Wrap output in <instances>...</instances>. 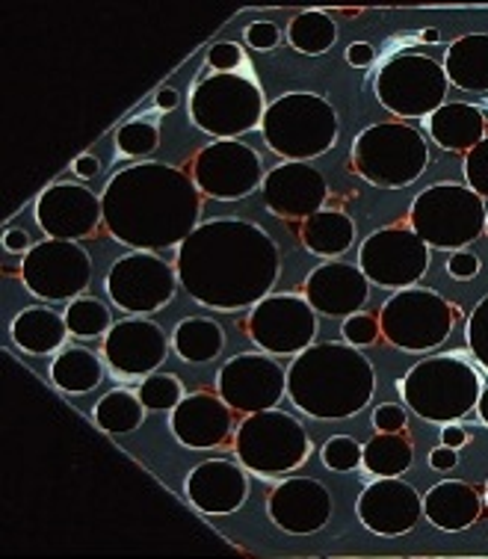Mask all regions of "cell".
Instances as JSON below:
<instances>
[{
	"label": "cell",
	"instance_id": "4fadbf2b",
	"mask_svg": "<svg viewBox=\"0 0 488 559\" xmlns=\"http://www.w3.org/2000/svg\"><path fill=\"white\" fill-rule=\"evenodd\" d=\"M358 266L367 275V282L406 290V287H415V282H420L427 273L429 246L420 240L415 228L391 225L361 243Z\"/></svg>",
	"mask_w": 488,
	"mask_h": 559
},
{
	"label": "cell",
	"instance_id": "e575fe53",
	"mask_svg": "<svg viewBox=\"0 0 488 559\" xmlns=\"http://www.w3.org/2000/svg\"><path fill=\"white\" fill-rule=\"evenodd\" d=\"M337 39V24L329 12L320 10H308L299 12L290 27H287V41L294 45L299 53H325Z\"/></svg>",
	"mask_w": 488,
	"mask_h": 559
},
{
	"label": "cell",
	"instance_id": "f546056e",
	"mask_svg": "<svg viewBox=\"0 0 488 559\" xmlns=\"http://www.w3.org/2000/svg\"><path fill=\"white\" fill-rule=\"evenodd\" d=\"M356 240V223L344 211H317L314 216L302 219V243L314 254L337 258Z\"/></svg>",
	"mask_w": 488,
	"mask_h": 559
},
{
	"label": "cell",
	"instance_id": "d6986e66",
	"mask_svg": "<svg viewBox=\"0 0 488 559\" xmlns=\"http://www.w3.org/2000/svg\"><path fill=\"white\" fill-rule=\"evenodd\" d=\"M36 223L53 240H81L104 223V204L86 187L53 183L36 202Z\"/></svg>",
	"mask_w": 488,
	"mask_h": 559
},
{
	"label": "cell",
	"instance_id": "bcb514c9",
	"mask_svg": "<svg viewBox=\"0 0 488 559\" xmlns=\"http://www.w3.org/2000/svg\"><path fill=\"white\" fill-rule=\"evenodd\" d=\"M448 273L453 275V278H474V275L479 273V258L477 254L465 252V249H456V252L450 254Z\"/></svg>",
	"mask_w": 488,
	"mask_h": 559
},
{
	"label": "cell",
	"instance_id": "7c38bea8",
	"mask_svg": "<svg viewBox=\"0 0 488 559\" xmlns=\"http://www.w3.org/2000/svg\"><path fill=\"white\" fill-rule=\"evenodd\" d=\"M21 278L33 296L45 302H66L90 287L92 258L78 240H41L24 254Z\"/></svg>",
	"mask_w": 488,
	"mask_h": 559
},
{
	"label": "cell",
	"instance_id": "836d02e7",
	"mask_svg": "<svg viewBox=\"0 0 488 559\" xmlns=\"http://www.w3.org/2000/svg\"><path fill=\"white\" fill-rule=\"evenodd\" d=\"M148 408L143 406L140 394H133L128 388H116L110 394H104L95 406V424L107 432H116V436H124V432H133L140 429L143 417Z\"/></svg>",
	"mask_w": 488,
	"mask_h": 559
},
{
	"label": "cell",
	"instance_id": "277c9868",
	"mask_svg": "<svg viewBox=\"0 0 488 559\" xmlns=\"http://www.w3.org/2000/svg\"><path fill=\"white\" fill-rule=\"evenodd\" d=\"M400 394L417 417L432 424H453L477 408L483 377L465 358L429 356L403 377Z\"/></svg>",
	"mask_w": 488,
	"mask_h": 559
},
{
	"label": "cell",
	"instance_id": "9a60e30c",
	"mask_svg": "<svg viewBox=\"0 0 488 559\" xmlns=\"http://www.w3.org/2000/svg\"><path fill=\"white\" fill-rule=\"evenodd\" d=\"M317 311L294 294H270L249 314V337L273 356H299L314 344Z\"/></svg>",
	"mask_w": 488,
	"mask_h": 559
},
{
	"label": "cell",
	"instance_id": "f5cc1de1",
	"mask_svg": "<svg viewBox=\"0 0 488 559\" xmlns=\"http://www.w3.org/2000/svg\"><path fill=\"white\" fill-rule=\"evenodd\" d=\"M157 107H160V110H175V107H178V92L169 90V86L157 92Z\"/></svg>",
	"mask_w": 488,
	"mask_h": 559
},
{
	"label": "cell",
	"instance_id": "f6af8a7d",
	"mask_svg": "<svg viewBox=\"0 0 488 559\" xmlns=\"http://www.w3.org/2000/svg\"><path fill=\"white\" fill-rule=\"evenodd\" d=\"M207 62L214 66L216 72H235L237 66L243 62V53H240V48H237L235 41H219V45H214L211 53H207Z\"/></svg>",
	"mask_w": 488,
	"mask_h": 559
},
{
	"label": "cell",
	"instance_id": "5b68a950",
	"mask_svg": "<svg viewBox=\"0 0 488 559\" xmlns=\"http://www.w3.org/2000/svg\"><path fill=\"white\" fill-rule=\"evenodd\" d=\"M261 133L278 157L308 163L337 143V112L323 95L287 92L266 107Z\"/></svg>",
	"mask_w": 488,
	"mask_h": 559
},
{
	"label": "cell",
	"instance_id": "8992f818",
	"mask_svg": "<svg viewBox=\"0 0 488 559\" xmlns=\"http://www.w3.org/2000/svg\"><path fill=\"white\" fill-rule=\"evenodd\" d=\"M429 166L424 133L406 122H379L358 133L353 145V169L382 190H403Z\"/></svg>",
	"mask_w": 488,
	"mask_h": 559
},
{
	"label": "cell",
	"instance_id": "9c48e42d",
	"mask_svg": "<svg viewBox=\"0 0 488 559\" xmlns=\"http://www.w3.org/2000/svg\"><path fill=\"white\" fill-rule=\"evenodd\" d=\"M235 450L246 471L282 477L311 456V438L294 415L282 408H264L246 415L235 436Z\"/></svg>",
	"mask_w": 488,
	"mask_h": 559
},
{
	"label": "cell",
	"instance_id": "b9f144b4",
	"mask_svg": "<svg viewBox=\"0 0 488 559\" xmlns=\"http://www.w3.org/2000/svg\"><path fill=\"white\" fill-rule=\"evenodd\" d=\"M341 332H344L346 344L370 346V344H377V337L382 335V325H379L373 317L353 314V317H346L344 325H341Z\"/></svg>",
	"mask_w": 488,
	"mask_h": 559
},
{
	"label": "cell",
	"instance_id": "44dd1931",
	"mask_svg": "<svg viewBox=\"0 0 488 559\" xmlns=\"http://www.w3.org/2000/svg\"><path fill=\"white\" fill-rule=\"evenodd\" d=\"M266 207L285 219H308L317 211H323L329 183L323 173L311 163H282L273 173H266L261 187Z\"/></svg>",
	"mask_w": 488,
	"mask_h": 559
},
{
	"label": "cell",
	"instance_id": "ee69618b",
	"mask_svg": "<svg viewBox=\"0 0 488 559\" xmlns=\"http://www.w3.org/2000/svg\"><path fill=\"white\" fill-rule=\"evenodd\" d=\"M406 408L397 406V403H385L373 412V427L379 432H403L406 429Z\"/></svg>",
	"mask_w": 488,
	"mask_h": 559
},
{
	"label": "cell",
	"instance_id": "816d5d0a",
	"mask_svg": "<svg viewBox=\"0 0 488 559\" xmlns=\"http://www.w3.org/2000/svg\"><path fill=\"white\" fill-rule=\"evenodd\" d=\"M74 175H78V178H95V175H98V160H95L92 154H81V157L74 160Z\"/></svg>",
	"mask_w": 488,
	"mask_h": 559
},
{
	"label": "cell",
	"instance_id": "6f0895ef",
	"mask_svg": "<svg viewBox=\"0 0 488 559\" xmlns=\"http://www.w3.org/2000/svg\"><path fill=\"white\" fill-rule=\"evenodd\" d=\"M486 235H488V223H486Z\"/></svg>",
	"mask_w": 488,
	"mask_h": 559
},
{
	"label": "cell",
	"instance_id": "7402d4cb",
	"mask_svg": "<svg viewBox=\"0 0 488 559\" xmlns=\"http://www.w3.org/2000/svg\"><path fill=\"white\" fill-rule=\"evenodd\" d=\"M266 509L275 527L294 536H311L332 519V495L320 479L290 477L270 495Z\"/></svg>",
	"mask_w": 488,
	"mask_h": 559
},
{
	"label": "cell",
	"instance_id": "ab89813d",
	"mask_svg": "<svg viewBox=\"0 0 488 559\" xmlns=\"http://www.w3.org/2000/svg\"><path fill=\"white\" fill-rule=\"evenodd\" d=\"M465 335H468V346L471 353H474V358L488 370V294L483 296L477 302V308L471 311Z\"/></svg>",
	"mask_w": 488,
	"mask_h": 559
},
{
	"label": "cell",
	"instance_id": "d4e9b609",
	"mask_svg": "<svg viewBox=\"0 0 488 559\" xmlns=\"http://www.w3.org/2000/svg\"><path fill=\"white\" fill-rule=\"evenodd\" d=\"M367 296H370V282L361 273V266L341 264V261L317 266L306 282V299L317 314L325 317H344L346 320V317L358 314Z\"/></svg>",
	"mask_w": 488,
	"mask_h": 559
},
{
	"label": "cell",
	"instance_id": "681fc988",
	"mask_svg": "<svg viewBox=\"0 0 488 559\" xmlns=\"http://www.w3.org/2000/svg\"><path fill=\"white\" fill-rule=\"evenodd\" d=\"M3 249L12 254H27L33 249L31 237H27V231H21V228H10V231L3 235Z\"/></svg>",
	"mask_w": 488,
	"mask_h": 559
},
{
	"label": "cell",
	"instance_id": "ba28073f",
	"mask_svg": "<svg viewBox=\"0 0 488 559\" xmlns=\"http://www.w3.org/2000/svg\"><path fill=\"white\" fill-rule=\"evenodd\" d=\"M264 92L261 86L237 72L207 74L193 90L190 116L199 131L216 140H237L264 122Z\"/></svg>",
	"mask_w": 488,
	"mask_h": 559
},
{
	"label": "cell",
	"instance_id": "7bdbcfd3",
	"mask_svg": "<svg viewBox=\"0 0 488 559\" xmlns=\"http://www.w3.org/2000/svg\"><path fill=\"white\" fill-rule=\"evenodd\" d=\"M278 27H275L273 21H254V24H249L246 27V41L252 45L254 51H270V48H275L278 45Z\"/></svg>",
	"mask_w": 488,
	"mask_h": 559
},
{
	"label": "cell",
	"instance_id": "7dc6e473",
	"mask_svg": "<svg viewBox=\"0 0 488 559\" xmlns=\"http://www.w3.org/2000/svg\"><path fill=\"white\" fill-rule=\"evenodd\" d=\"M373 60H377V53H373V45H367V41H353V45L346 48V62L356 66V69H365V66H370Z\"/></svg>",
	"mask_w": 488,
	"mask_h": 559
},
{
	"label": "cell",
	"instance_id": "ffe728a7",
	"mask_svg": "<svg viewBox=\"0 0 488 559\" xmlns=\"http://www.w3.org/2000/svg\"><path fill=\"white\" fill-rule=\"evenodd\" d=\"M358 521L370 533L394 539L415 527L424 515V498L417 495L415 486H408L400 477H379L373 486L365 488L358 498Z\"/></svg>",
	"mask_w": 488,
	"mask_h": 559
},
{
	"label": "cell",
	"instance_id": "74e56055",
	"mask_svg": "<svg viewBox=\"0 0 488 559\" xmlns=\"http://www.w3.org/2000/svg\"><path fill=\"white\" fill-rule=\"evenodd\" d=\"M140 400H143L145 408L152 412H172L178 403L183 400V388L175 377H145V382L140 385Z\"/></svg>",
	"mask_w": 488,
	"mask_h": 559
},
{
	"label": "cell",
	"instance_id": "6da1fadb",
	"mask_svg": "<svg viewBox=\"0 0 488 559\" xmlns=\"http://www.w3.org/2000/svg\"><path fill=\"white\" fill-rule=\"evenodd\" d=\"M278 246L261 225L211 219L178 246L175 270L183 290L214 311L254 308L278 278Z\"/></svg>",
	"mask_w": 488,
	"mask_h": 559
},
{
	"label": "cell",
	"instance_id": "d590c367",
	"mask_svg": "<svg viewBox=\"0 0 488 559\" xmlns=\"http://www.w3.org/2000/svg\"><path fill=\"white\" fill-rule=\"evenodd\" d=\"M66 323H69V335L92 341V337H102L110 332L112 317L110 308L104 306V302H98V299L78 296V299H72L69 311H66Z\"/></svg>",
	"mask_w": 488,
	"mask_h": 559
},
{
	"label": "cell",
	"instance_id": "5bb4252c",
	"mask_svg": "<svg viewBox=\"0 0 488 559\" xmlns=\"http://www.w3.org/2000/svg\"><path fill=\"white\" fill-rule=\"evenodd\" d=\"M264 160L240 140H216L193 160V181L204 195L235 202L264 187Z\"/></svg>",
	"mask_w": 488,
	"mask_h": 559
},
{
	"label": "cell",
	"instance_id": "603a6c76",
	"mask_svg": "<svg viewBox=\"0 0 488 559\" xmlns=\"http://www.w3.org/2000/svg\"><path fill=\"white\" fill-rule=\"evenodd\" d=\"M249 477L228 459H207L187 477V498L204 515H231L246 503Z\"/></svg>",
	"mask_w": 488,
	"mask_h": 559
},
{
	"label": "cell",
	"instance_id": "484cf974",
	"mask_svg": "<svg viewBox=\"0 0 488 559\" xmlns=\"http://www.w3.org/2000/svg\"><path fill=\"white\" fill-rule=\"evenodd\" d=\"M479 512H483V498L471 483L462 479H444L424 495V515L432 527L459 533L477 524Z\"/></svg>",
	"mask_w": 488,
	"mask_h": 559
},
{
	"label": "cell",
	"instance_id": "8fae6325",
	"mask_svg": "<svg viewBox=\"0 0 488 559\" xmlns=\"http://www.w3.org/2000/svg\"><path fill=\"white\" fill-rule=\"evenodd\" d=\"M448 72L424 53H397L377 74V98L388 112L403 119L432 116L448 104Z\"/></svg>",
	"mask_w": 488,
	"mask_h": 559
},
{
	"label": "cell",
	"instance_id": "db71d44e",
	"mask_svg": "<svg viewBox=\"0 0 488 559\" xmlns=\"http://www.w3.org/2000/svg\"><path fill=\"white\" fill-rule=\"evenodd\" d=\"M477 415H479V420H483V424H486V427H488V385L483 388V394H479Z\"/></svg>",
	"mask_w": 488,
	"mask_h": 559
},
{
	"label": "cell",
	"instance_id": "11a10c76",
	"mask_svg": "<svg viewBox=\"0 0 488 559\" xmlns=\"http://www.w3.org/2000/svg\"><path fill=\"white\" fill-rule=\"evenodd\" d=\"M424 39H427V41H438V31H427V33H424Z\"/></svg>",
	"mask_w": 488,
	"mask_h": 559
},
{
	"label": "cell",
	"instance_id": "cb8c5ba5",
	"mask_svg": "<svg viewBox=\"0 0 488 559\" xmlns=\"http://www.w3.org/2000/svg\"><path fill=\"white\" fill-rule=\"evenodd\" d=\"M235 408L219 394H190L172 408V432L183 448L207 450L219 448L235 429Z\"/></svg>",
	"mask_w": 488,
	"mask_h": 559
},
{
	"label": "cell",
	"instance_id": "c3c4849f",
	"mask_svg": "<svg viewBox=\"0 0 488 559\" xmlns=\"http://www.w3.org/2000/svg\"><path fill=\"white\" fill-rule=\"evenodd\" d=\"M459 462V453L456 448H448V444H441V448H436L432 453H429V465L436 471H453L456 468Z\"/></svg>",
	"mask_w": 488,
	"mask_h": 559
},
{
	"label": "cell",
	"instance_id": "1f68e13d",
	"mask_svg": "<svg viewBox=\"0 0 488 559\" xmlns=\"http://www.w3.org/2000/svg\"><path fill=\"white\" fill-rule=\"evenodd\" d=\"M175 353L183 358V361H193V365H202V361H211L223 353L225 335L219 323L207 320V317H187L175 329Z\"/></svg>",
	"mask_w": 488,
	"mask_h": 559
},
{
	"label": "cell",
	"instance_id": "3957f363",
	"mask_svg": "<svg viewBox=\"0 0 488 559\" xmlns=\"http://www.w3.org/2000/svg\"><path fill=\"white\" fill-rule=\"evenodd\" d=\"M377 373L353 344H311L287 367V397L317 420H346L373 400Z\"/></svg>",
	"mask_w": 488,
	"mask_h": 559
},
{
	"label": "cell",
	"instance_id": "9f6ffc18",
	"mask_svg": "<svg viewBox=\"0 0 488 559\" xmlns=\"http://www.w3.org/2000/svg\"><path fill=\"white\" fill-rule=\"evenodd\" d=\"M483 495H486V507H488V479H486V491H483Z\"/></svg>",
	"mask_w": 488,
	"mask_h": 559
},
{
	"label": "cell",
	"instance_id": "30bf717a",
	"mask_svg": "<svg viewBox=\"0 0 488 559\" xmlns=\"http://www.w3.org/2000/svg\"><path fill=\"white\" fill-rule=\"evenodd\" d=\"M456 308L438 290L406 287L388 299L379 314L382 337L403 353H429L450 337Z\"/></svg>",
	"mask_w": 488,
	"mask_h": 559
},
{
	"label": "cell",
	"instance_id": "60d3db41",
	"mask_svg": "<svg viewBox=\"0 0 488 559\" xmlns=\"http://www.w3.org/2000/svg\"><path fill=\"white\" fill-rule=\"evenodd\" d=\"M465 178L474 193L488 199V136L465 154Z\"/></svg>",
	"mask_w": 488,
	"mask_h": 559
},
{
	"label": "cell",
	"instance_id": "4dcf8cb0",
	"mask_svg": "<svg viewBox=\"0 0 488 559\" xmlns=\"http://www.w3.org/2000/svg\"><path fill=\"white\" fill-rule=\"evenodd\" d=\"M51 379L53 385L66 394H86L92 388H98V382L104 379L102 358L90 349H83V346L66 349L53 358Z\"/></svg>",
	"mask_w": 488,
	"mask_h": 559
},
{
	"label": "cell",
	"instance_id": "d6a6232c",
	"mask_svg": "<svg viewBox=\"0 0 488 559\" xmlns=\"http://www.w3.org/2000/svg\"><path fill=\"white\" fill-rule=\"evenodd\" d=\"M415 459V450L403 432H379L365 444V468L377 477H403Z\"/></svg>",
	"mask_w": 488,
	"mask_h": 559
},
{
	"label": "cell",
	"instance_id": "f35d334b",
	"mask_svg": "<svg viewBox=\"0 0 488 559\" xmlns=\"http://www.w3.org/2000/svg\"><path fill=\"white\" fill-rule=\"evenodd\" d=\"M323 462L332 471H356L358 465H365V448L349 436L329 438L323 444Z\"/></svg>",
	"mask_w": 488,
	"mask_h": 559
},
{
	"label": "cell",
	"instance_id": "8d00e7d4",
	"mask_svg": "<svg viewBox=\"0 0 488 559\" xmlns=\"http://www.w3.org/2000/svg\"><path fill=\"white\" fill-rule=\"evenodd\" d=\"M116 145L128 157H148L160 145V131H157V124L145 122V119L128 122L116 133Z\"/></svg>",
	"mask_w": 488,
	"mask_h": 559
},
{
	"label": "cell",
	"instance_id": "2e32d148",
	"mask_svg": "<svg viewBox=\"0 0 488 559\" xmlns=\"http://www.w3.org/2000/svg\"><path fill=\"white\" fill-rule=\"evenodd\" d=\"M178 270L166 264L154 252H133L119 258L107 273V294L128 314H152L160 311L175 296Z\"/></svg>",
	"mask_w": 488,
	"mask_h": 559
},
{
	"label": "cell",
	"instance_id": "f1b7e54d",
	"mask_svg": "<svg viewBox=\"0 0 488 559\" xmlns=\"http://www.w3.org/2000/svg\"><path fill=\"white\" fill-rule=\"evenodd\" d=\"M444 72L459 90L488 92V33H471L453 41L448 48Z\"/></svg>",
	"mask_w": 488,
	"mask_h": 559
},
{
	"label": "cell",
	"instance_id": "7a4b0ae2",
	"mask_svg": "<svg viewBox=\"0 0 488 559\" xmlns=\"http://www.w3.org/2000/svg\"><path fill=\"white\" fill-rule=\"evenodd\" d=\"M102 204L107 231L136 252L181 246L202 225V190L193 175L166 163H136L116 173Z\"/></svg>",
	"mask_w": 488,
	"mask_h": 559
},
{
	"label": "cell",
	"instance_id": "4316f807",
	"mask_svg": "<svg viewBox=\"0 0 488 559\" xmlns=\"http://www.w3.org/2000/svg\"><path fill=\"white\" fill-rule=\"evenodd\" d=\"M429 136L448 152L468 154L486 140V116L465 102H448L429 116Z\"/></svg>",
	"mask_w": 488,
	"mask_h": 559
},
{
	"label": "cell",
	"instance_id": "52a82bcc",
	"mask_svg": "<svg viewBox=\"0 0 488 559\" xmlns=\"http://www.w3.org/2000/svg\"><path fill=\"white\" fill-rule=\"evenodd\" d=\"M408 223L429 249H465L486 231V199L462 183H432L412 202Z\"/></svg>",
	"mask_w": 488,
	"mask_h": 559
},
{
	"label": "cell",
	"instance_id": "83f0119b",
	"mask_svg": "<svg viewBox=\"0 0 488 559\" xmlns=\"http://www.w3.org/2000/svg\"><path fill=\"white\" fill-rule=\"evenodd\" d=\"M69 323L51 308H27L12 320V341L21 346V353L31 356H48L66 344Z\"/></svg>",
	"mask_w": 488,
	"mask_h": 559
},
{
	"label": "cell",
	"instance_id": "ac0fdd59",
	"mask_svg": "<svg viewBox=\"0 0 488 559\" xmlns=\"http://www.w3.org/2000/svg\"><path fill=\"white\" fill-rule=\"evenodd\" d=\"M169 356V341L163 329L143 317H128L104 335V361L116 377H152Z\"/></svg>",
	"mask_w": 488,
	"mask_h": 559
},
{
	"label": "cell",
	"instance_id": "e0dca14e",
	"mask_svg": "<svg viewBox=\"0 0 488 559\" xmlns=\"http://www.w3.org/2000/svg\"><path fill=\"white\" fill-rule=\"evenodd\" d=\"M216 394L243 415L275 408L287 394V373L278 361L261 353L228 358L216 377Z\"/></svg>",
	"mask_w": 488,
	"mask_h": 559
},
{
	"label": "cell",
	"instance_id": "f907efd6",
	"mask_svg": "<svg viewBox=\"0 0 488 559\" xmlns=\"http://www.w3.org/2000/svg\"><path fill=\"white\" fill-rule=\"evenodd\" d=\"M465 441H468V432L456 424H448V427L441 429V444H448V448H465Z\"/></svg>",
	"mask_w": 488,
	"mask_h": 559
}]
</instances>
